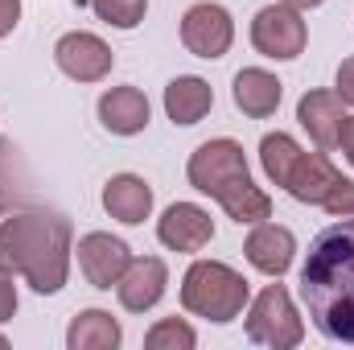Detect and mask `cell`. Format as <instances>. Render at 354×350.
Listing matches in <instances>:
<instances>
[{"instance_id": "22", "label": "cell", "mask_w": 354, "mask_h": 350, "mask_svg": "<svg viewBox=\"0 0 354 350\" xmlns=\"http://www.w3.org/2000/svg\"><path fill=\"white\" fill-rule=\"evenodd\" d=\"M334 219H354V181L346 177H338V185L326 194V202H322Z\"/></svg>"}, {"instance_id": "8", "label": "cell", "mask_w": 354, "mask_h": 350, "mask_svg": "<svg viewBox=\"0 0 354 350\" xmlns=\"http://www.w3.org/2000/svg\"><path fill=\"white\" fill-rule=\"evenodd\" d=\"M181 42L194 58H223L235 42V25H231V12L223 4H194L185 8L181 17Z\"/></svg>"}, {"instance_id": "25", "label": "cell", "mask_w": 354, "mask_h": 350, "mask_svg": "<svg viewBox=\"0 0 354 350\" xmlns=\"http://www.w3.org/2000/svg\"><path fill=\"white\" fill-rule=\"evenodd\" d=\"M17 17H21V0H0V37H8V33H12Z\"/></svg>"}, {"instance_id": "16", "label": "cell", "mask_w": 354, "mask_h": 350, "mask_svg": "<svg viewBox=\"0 0 354 350\" xmlns=\"http://www.w3.org/2000/svg\"><path fill=\"white\" fill-rule=\"evenodd\" d=\"M99 120L115 136H136L149 128V99L136 87H111L99 99Z\"/></svg>"}, {"instance_id": "17", "label": "cell", "mask_w": 354, "mask_h": 350, "mask_svg": "<svg viewBox=\"0 0 354 350\" xmlns=\"http://www.w3.org/2000/svg\"><path fill=\"white\" fill-rule=\"evenodd\" d=\"M210 107H214V91H210L206 79H198V75H177L174 83L165 87V111H169V120L181 124V128L198 124Z\"/></svg>"}, {"instance_id": "24", "label": "cell", "mask_w": 354, "mask_h": 350, "mask_svg": "<svg viewBox=\"0 0 354 350\" xmlns=\"http://www.w3.org/2000/svg\"><path fill=\"white\" fill-rule=\"evenodd\" d=\"M334 95H338L342 103H351V107H354V58H346V62L338 66V83H334Z\"/></svg>"}, {"instance_id": "5", "label": "cell", "mask_w": 354, "mask_h": 350, "mask_svg": "<svg viewBox=\"0 0 354 350\" xmlns=\"http://www.w3.org/2000/svg\"><path fill=\"white\" fill-rule=\"evenodd\" d=\"M248 280L227 268L218 260H198L189 264L185 280H181V305L194 313V317H206V322H235L248 305Z\"/></svg>"}, {"instance_id": "15", "label": "cell", "mask_w": 354, "mask_h": 350, "mask_svg": "<svg viewBox=\"0 0 354 350\" xmlns=\"http://www.w3.org/2000/svg\"><path fill=\"white\" fill-rule=\"evenodd\" d=\"M103 210H107L111 219L128 223V227L145 223V219L153 214V190H149V181L136 177V174L111 177V181L103 185Z\"/></svg>"}, {"instance_id": "6", "label": "cell", "mask_w": 354, "mask_h": 350, "mask_svg": "<svg viewBox=\"0 0 354 350\" xmlns=\"http://www.w3.org/2000/svg\"><path fill=\"white\" fill-rule=\"evenodd\" d=\"M248 338L272 350H288L301 347L305 338V326L292 309V297L280 288V284H268L264 293L252 301V313H248Z\"/></svg>"}, {"instance_id": "4", "label": "cell", "mask_w": 354, "mask_h": 350, "mask_svg": "<svg viewBox=\"0 0 354 350\" xmlns=\"http://www.w3.org/2000/svg\"><path fill=\"white\" fill-rule=\"evenodd\" d=\"M260 161H264V174L280 190H288L297 202H309V206H322L326 194L342 177L326 161V153H305L288 132H268L260 140Z\"/></svg>"}, {"instance_id": "12", "label": "cell", "mask_w": 354, "mask_h": 350, "mask_svg": "<svg viewBox=\"0 0 354 350\" xmlns=\"http://www.w3.org/2000/svg\"><path fill=\"white\" fill-rule=\"evenodd\" d=\"M157 239L169 248V252H202L210 239H214V223L202 206L194 202H177L161 214L157 223Z\"/></svg>"}, {"instance_id": "7", "label": "cell", "mask_w": 354, "mask_h": 350, "mask_svg": "<svg viewBox=\"0 0 354 350\" xmlns=\"http://www.w3.org/2000/svg\"><path fill=\"white\" fill-rule=\"evenodd\" d=\"M305 37H309V29H305L301 12L288 4H268L252 21V46L264 58H280V62L297 58L305 50Z\"/></svg>"}, {"instance_id": "27", "label": "cell", "mask_w": 354, "mask_h": 350, "mask_svg": "<svg viewBox=\"0 0 354 350\" xmlns=\"http://www.w3.org/2000/svg\"><path fill=\"white\" fill-rule=\"evenodd\" d=\"M280 4H288V8H297V12H305V8H317L322 0H280Z\"/></svg>"}, {"instance_id": "2", "label": "cell", "mask_w": 354, "mask_h": 350, "mask_svg": "<svg viewBox=\"0 0 354 350\" xmlns=\"http://www.w3.org/2000/svg\"><path fill=\"white\" fill-rule=\"evenodd\" d=\"M0 264H8L33 293H58L71 276V223L62 214L25 210L0 223Z\"/></svg>"}, {"instance_id": "18", "label": "cell", "mask_w": 354, "mask_h": 350, "mask_svg": "<svg viewBox=\"0 0 354 350\" xmlns=\"http://www.w3.org/2000/svg\"><path fill=\"white\" fill-rule=\"evenodd\" d=\"M235 107L252 120H264L280 107V79L260 66H248L235 75Z\"/></svg>"}, {"instance_id": "19", "label": "cell", "mask_w": 354, "mask_h": 350, "mask_svg": "<svg viewBox=\"0 0 354 350\" xmlns=\"http://www.w3.org/2000/svg\"><path fill=\"white\" fill-rule=\"evenodd\" d=\"M120 338H124L120 322H115L111 313H103V309L79 313V317L71 322V330H66V347L71 350H115Z\"/></svg>"}, {"instance_id": "10", "label": "cell", "mask_w": 354, "mask_h": 350, "mask_svg": "<svg viewBox=\"0 0 354 350\" xmlns=\"http://www.w3.org/2000/svg\"><path fill=\"white\" fill-rule=\"evenodd\" d=\"M128 264H132V252H128V243L115 239V235L91 231V235L79 239V268H83V276H87L95 288L120 284V276H124Z\"/></svg>"}, {"instance_id": "1", "label": "cell", "mask_w": 354, "mask_h": 350, "mask_svg": "<svg viewBox=\"0 0 354 350\" xmlns=\"http://www.w3.org/2000/svg\"><path fill=\"white\" fill-rule=\"evenodd\" d=\"M301 301L330 342L354 347V219L313 239L301 268Z\"/></svg>"}, {"instance_id": "28", "label": "cell", "mask_w": 354, "mask_h": 350, "mask_svg": "<svg viewBox=\"0 0 354 350\" xmlns=\"http://www.w3.org/2000/svg\"><path fill=\"white\" fill-rule=\"evenodd\" d=\"M4 347H8V342H4V334H0V350H4Z\"/></svg>"}, {"instance_id": "11", "label": "cell", "mask_w": 354, "mask_h": 350, "mask_svg": "<svg viewBox=\"0 0 354 350\" xmlns=\"http://www.w3.org/2000/svg\"><path fill=\"white\" fill-rule=\"evenodd\" d=\"M165 284H169L165 260H157V256H136V260L124 268L115 293H120V305H124L128 313H145V309H153V305L165 297Z\"/></svg>"}, {"instance_id": "3", "label": "cell", "mask_w": 354, "mask_h": 350, "mask_svg": "<svg viewBox=\"0 0 354 350\" xmlns=\"http://www.w3.org/2000/svg\"><path fill=\"white\" fill-rule=\"evenodd\" d=\"M189 185L210 194L235 223H264L272 219V198L252 181L248 161H243V145L218 136L194 149L189 157Z\"/></svg>"}, {"instance_id": "14", "label": "cell", "mask_w": 354, "mask_h": 350, "mask_svg": "<svg viewBox=\"0 0 354 350\" xmlns=\"http://www.w3.org/2000/svg\"><path fill=\"white\" fill-rule=\"evenodd\" d=\"M243 252H248V260H252L256 272H264V276H284V272L292 268V256H297V239H292L288 227L256 223V231L248 235Z\"/></svg>"}, {"instance_id": "9", "label": "cell", "mask_w": 354, "mask_h": 350, "mask_svg": "<svg viewBox=\"0 0 354 350\" xmlns=\"http://www.w3.org/2000/svg\"><path fill=\"white\" fill-rule=\"evenodd\" d=\"M54 58H58V66H62V75H71V79H79V83H99V79H107V71H111V46L103 42V37H95V33H66L58 46H54Z\"/></svg>"}, {"instance_id": "20", "label": "cell", "mask_w": 354, "mask_h": 350, "mask_svg": "<svg viewBox=\"0 0 354 350\" xmlns=\"http://www.w3.org/2000/svg\"><path fill=\"white\" fill-rule=\"evenodd\" d=\"M91 8L99 12V21H107L115 29H136L145 21L149 0H91Z\"/></svg>"}, {"instance_id": "21", "label": "cell", "mask_w": 354, "mask_h": 350, "mask_svg": "<svg viewBox=\"0 0 354 350\" xmlns=\"http://www.w3.org/2000/svg\"><path fill=\"white\" fill-rule=\"evenodd\" d=\"M194 330L185 326V322H177V317H165V322H157L149 334H145V347L149 350H194Z\"/></svg>"}, {"instance_id": "23", "label": "cell", "mask_w": 354, "mask_h": 350, "mask_svg": "<svg viewBox=\"0 0 354 350\" xmlns=\"http://www.w3.org/2000/svg\"><path fill=\"white\" fill-rule=\"evenodd\" d=\"M17 313V284H12V268L0 264V326Z\"/></svg>"}, {"instance_id": "13", "label": "cell", "mask_w": 354, "mask_h": 350, "mask_svg": "<svg viewBox=\"0 0 354 350\" xmlns=\"http://www.w3.org/2000/svg\"><path fill=\"white\" fill-rule=\"evenodd\" d=\"M297 120H301V128L313 136V145H317L322 153H326V149H338L346 111H342V99H338L334 91H309V95H301Z\"/></svg>"}, {"instance_id": "26", "label": "cell", "mask_w": 354, "mask_h": 350, "mask_svg": "<svg viewBox=\"0 0 354 350\" xmlns=\"http://www.w3.org/2000/svg\"><path fill=\"white\" fill-rule=\"evenodd\" d=\"M338 149L346 153V161L354 165V116H346V124H342V136H338Z\"/></svg>"}]
</instances>
